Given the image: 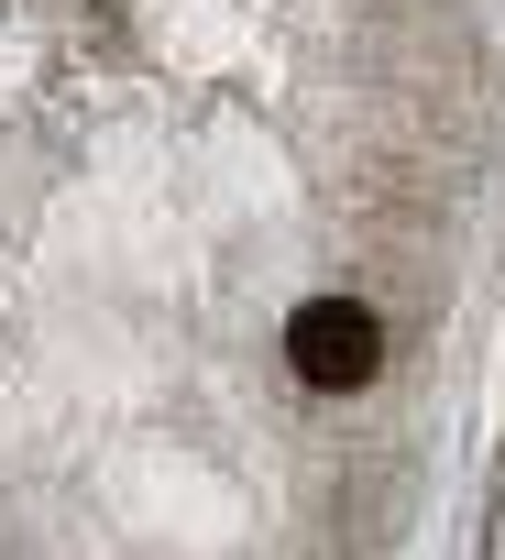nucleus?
I'll use <instances>...</instances> for the list:
<instances>
[{
	"mask_svg": "<svg viewBox=\"0 0 505 560\" xmlns=\"http://www.w3.org/2000/svg\"><path fill=\"white\" fill-rule=\"evenodd\" d=\"M286 363H297L319 396H352V385L385 374V319H374L363 298H308V308L286 319Z\"/></svg>",
	"mask_w": 505,
	"mask_h": 560,
	"instance_id": "f257e3e1",
	"label": "nucleus"
}]
</instances>
